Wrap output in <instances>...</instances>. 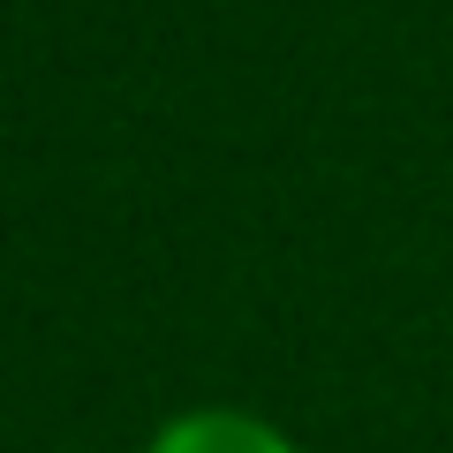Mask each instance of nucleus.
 <instances>
[{"mask_svg":"<svg viewBox=\"0 0 453 453\" xmlns=\"http://www.w3.org/2000/svg\"><path fill=\"white\" fill-rule=\"evenodd\" d=\"M144 453H303V446L250 408H181L151 431Z\"/></svg>","mask_w":453,"mask_h":453,"instance_id":"1","label":"nucleus"}]
</instances>
